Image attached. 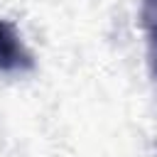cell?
<instances>
[{"label":"cell","instance_id":"1","mask_svg":"<svg viewBox=\"0 0 157 157\" xmlns=\"http://www.w3.org/2000/svg\"><path fill=\"white\" fill-rule=\"evenodd\" d=\"M32 69V56L20 42L10 22H0V71H27Z\"/></svg>","mask_w":157,"mask_h":157},{"label":"cell","instance_id":"2","mask_svg":"<svg viewBox=\"0 0 157 157\" xmlns=\"http://www.w3.org/2000/svg\"><path fill=\"white\" fill-rule=\"evenodd\" d=\"M142 22H145L147 34H150V42H152L155 71H157V0H145L142 2Z\"/></svg>","mask_w":157,"mask_h":157}]
</instances>
